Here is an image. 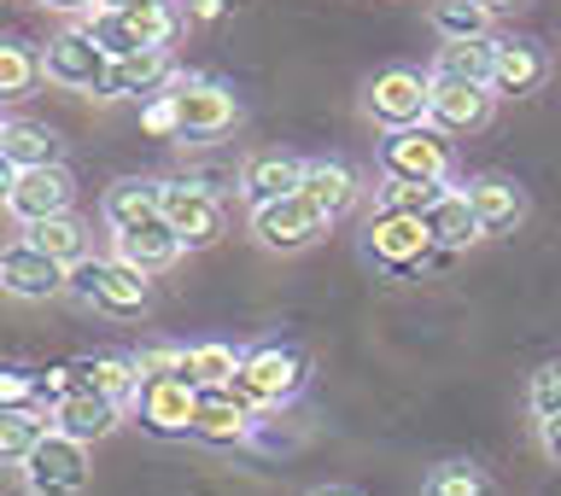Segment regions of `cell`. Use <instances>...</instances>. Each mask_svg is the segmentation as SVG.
<instances>
[{"instance_id":"1","label":"cell","mask_w":561,"mask_h":496,"mask_svg":"<svg viewBox=\"0 0 561 496\" xmlns=\"http://www.w3.org/2000/svg\"><path fill=\"white\" fill-rule=\"evenodd\" d=\"M182 24L187 12H175L170 0H147V7H129V12H88L77 30L94 35L105 59H129V53H170Z\"/></svg>"},{"instance_id":"2","label":"cell","mask_w":561,"mask_h":496,"mask_svg":"<svg viewBox=\"0 0 561 496\" xmlns=\"http://www.w3.org/2000/svg\"><path fill=\"white\" fill-rule=\"evenodd\" d=\"M65 292L88 310L117 315V322L147 315V304H152V280L140 269H129V263H117V257H82L77 269H65Z\"/></svg>"},{"instance_id":"3","label":"cell","mask_w":561,"mask_h":496,"mask_svg":"<svg viewBox=\"0 0 561 496\" xmlns=\"http://www.w3.org/2000/svg\"><path fill=\"white\" fill-rule=\"evenodd\" d=\"M310 380V357L298 345H252L240 357V374H234V392L252 403V410H280V403H293L305 392Z\"/></svg>"},{"instance_id":"4","label":"cell","mask_w":561,"mask_h":496,"mask_svg":"<svg viewBox=\"0 0 561 496\" xmlns=\"http://www.w3.org/2000/svg\"><path fill=\"white\" fill-rule=\"evenodd\" d=\"M158 217L182 240V252H205L222 240V199L205 182H158Z\"/></svg>"},{"instance_id":"5","label":"cell","mask_w":561,"mask_h":496,"mask_svg":"<svg viewBox=\"0 0 561 496\" xmlns=\"http://www.w3.org/2000/svg\"><path fill=\"white\" fill-rule=\"evenodd\" d=\"M427 105H433V77H421V70H410V65L380 70V77L368 82V94H363L368 123H380L386 135L427 123Z\"/></svg>"},{"instance_id":"6","label":"cell","mask_w":561,"mask_h":496,"mask_svg":"<svg viewBox=\"0 0 561 496\" xmlns=\"http://www.w3.org/2000/svg\"><path fill=\"white\" fill-rule=\"evenodd\" d=\"M380 170L386 182H450V140L433 123L392 129L380 140Z\"/></svg>"},{"instance_id":"7","label":"cell","mask_w":561,"mask_h":496,"mask_svg":"<svg viewBox=\"0 0 561 496\" xmlns=\"http://www.w3.org/2000/svg\"><path fill=\"white\" fill-rule=\"evenodd\" d=\"M24 485L30 496H82L88 491V445L65 432H47L24 462Z\"/></svg>"},{"instance_id":"8","label":"cell","mask_w":561,"mask_h":496,"mask_svg":"<svg viewBox=\"0 0 561 496\" xmlns=\"http://www.w3.org/2000/svg\"><path fill=\"white\" fill-rule=\"evenodd\" d=\"M322 234H328V217L305 199V193H287V199L252 210V240L263 252H305V245H316Z\"/></svg>"},{"instance_id":"9","label":"cell","mask_w":561,"mask_h":496,"mask_svg":"<svg viewBox=\"0 0 561 496\" xmlns=\"http://www.w3.org/2000/svg\"><path fill=\"white\" fill-rule=\"evenodd\" d=\"M42 70H47V82H59V88H70V94H100L105 88V70H112V59L94 47V35L88 30H59L47 42V53H42Z\"/></svg>"},{"instance_id":"10","label":"cell","mask_w":561,"mask_h":496,"mask_svg":"<svg viewBox=\"0 0 561 496\" xmlns=\"http://www.w3.org/2000/svg\"><path fill=\"white\" fill-rule=\"evenodd\" d=\"M193 410H199V392L182 380H140V392L129 397L135 427H147L152 438H193Z\"/></svg>"},{"instance_id":"11","label":"cell","mask_w":561,"mask_h":496,"mask_svg":"<svg viewBox=\"0 0 561 496\" xmlns=\"http://www.w3.org/2000/svg\"><path fill=\"white\" fill-rule=\"evenodd\" d=\"M0 292L18 298V304H47V298H65V263L42 257L30 240L0 245Z\"/></svg>"},{"instance_id":"12","label":"cell","mask_w":561,"mask_h":496,"mask_svg":"<svg viewBox=\"0 0 561 496\" xmlns=\"http://www.w3.org/2000/svg\"><path fill=\"white\" fill-rule=\"evenodd\" d=\"M175 94V117H182V140H210V135H228L240 123V100L228 94L222 82H205V77H182L170 88Z\"/></svg>"},{"instance_id":"13","label":"cell","mask_w":561,"mask_h":496,"mask_svg":"<svg viewBox=\"0 0 561 496\" xmlns=\"http://www.w3.org/2000/svg\"><path fill=\"white\" fill-rule=\"evenodd\" d=\"M70 199H77V182H70V170H65V164H47V170H18L7 210H12V217L24 222V228H35V222H47V217H65Z\"/></svg>"},{"instance_id":"14","label":"cell","mask_w":561,"mask_h":496,"mask_svg":"<svg viewBox=\"0 0 561 496\" xmlns=\"http://www.w3.org/2000/svg\"><path fill=\"white\" fill-rule=\"evenodd\" d=\"M257 432V410L245 403L234 385H222V392H199V410H193V438L199 445H245V438Z\"/></svg>"},{"instance_id":"15","label":"cell","mask_w":561,"mask_h":496,"mask_svg":"<svg viewBox=\"0 0 561 496\" xmlns=\"http://www.w3.org/2000/svg\"><path fill=\"white\" fill-rule=\"evenodd\" d=\"M427 252H433L427 222H415V217H375L368 222V257H375L380 269L410 275V269L427 263Z\"/></svg>"},{"instance_id":"16","label":"cell","mask_w":561,"mask_h":496,"mask_svg":"<svg viewBox=\"0 0 561 496\" xmlns=\"http://www.w3.org/2000/svg\"><path fill=\"white\" fill-rule=\"evenodd\" d=\"M491 88H473V82H438L433 77V105H427V123L445 140L456 135H473V129H485L491 123Z\"/></svg>"},{"instance_id":"17","label":"cell","mask_w":561,"mask_h":496,"mask_svg":"<svg viewBox=\"0 0 561 496\" xmlns=\"http://www.w3.org/2000/svg\"><path fill=\"white\" fill-rule=\"evenodd\" d=\"M550 82V53H543L533 35H508L497 42V70H491V94H508V100H526Z\"/></svg>"},{"instance_id":"18","label":"cell","mask_w":561,"mask_h":496,"mask_svg":"<svg viewBox=\"0 0 561 496\" xmlns=\"http://www.w3.org/2000/svg\"><path fill=\"white\" fill-rule=\"evenodd\" d=\"M117 420H123V403L100 397V392H77V397L53 403L47 427H53V432H65V438H77V445H88V450H94L100 438H112V432H117Z\"/></svg>"},{"instance_id":"19","label":"cell","mask_w":561,"mask_h":496,"mask_svg":"<svg viewBox=\"0 0 561 496\" xmlns=\"http://www.w3.org/2000/svg\"><path fill=\"white\" fill-rule=\"evenodd\" d=\"M298 182H305V164L287 158V152H257V158H245V164H240V199L252 210L298 193Z\"/></svg>"},{"instance_id":"20","label":"cell","mask_w":561,"mask_h":496,"mask_svg":"<svg viewBox=\"0 0 561 496\" xmlns=\"http://www.w3.org/2000/svg\"><path fill=\"white\" fill-rule=\"evenodd\" d=\"M170 77H175L170 53H129V59H112L100 100H152Z\"/></svg>"},{"instance_id":"21","label":"cell","mask_w":561,"mask_h":496,"mask_svg":"<svg viewBox=\"0 0 561 496\" xmlns=\"http://www.w3.org/2000/svg\"><path fill=\"white\" fill-rule=\"evenodd\" d=\"M100 217H105L112 234H129V228L158 222V182H147V175H123V182H112L105 199H100Z\"/></svg>"},{"instance_id":"22","label":"cell","mask_w":561,"mask_h":496,"mask_svg":"<svg viewBox=\"0 0 561 496\" xmlns=\"http://www.w3.org/2000/svg\"><path fill=\"white\" fill-rule=\"evenodd\" d=\"M117 263H129V269H140V275H164V269H175V257H182V240L170 234V222L158 217V222H147V228H129V234H117V252H112Z\"/></svg>"},{"instance_id":"23","label":"cell","mask_w":561,"mask_h":496,"mask_svg":"<svg viewBox=\"0 0 561 496\" xmlns=\"http://www.w3.org/2000/svg\"><path fill=\"white\" fill-rule=\"evenodd\" d=\"M65 140L47 129V123H30V117H7V129H0V158H7L12 170H47L59 164Z\"/></svg>"},{"instance_id":"24","label":"cell","mask_w":561,"mask_h":496,"mask_svg":"<svg viewBox=\"0 0 561 496\" xmlns=\"http://www.w3.org/2000/svg\"><path fill=\"white\" fill-rule=\"evenodd\" d=\"M468 205H473V217H480L485 234H508L520 217H526V193L515 182H503V175H480V182H468Z\"/></svg>"},{"instance_id":"25","label":"cell","mask_w":561,"mask_h":496,"mask_svg":"<svg viewBox=\"0 0 561 496\" xmlns=\"http://www.w3.org/2000/svg\"><path fill=\"white\" fill-rule=\"evenodd\" d=\"M298 193L322 210L328 222H340L351 205H357V175H351L345 164H333V158H316V164H305V182H298Z\"/></svg>"},{"instance_id":"26","label":"cell","mask_w":561,"mask_h":496,"mask_svg":"<svg viewBox=\"0 0 561 496\" xmlns=\"http://www.w3.org/2000/svg\"><path fill=\"white\" fill-rule=\"evenodd\" d=\"M491 70H497V35H480V42H445L433 59L438 82H473L491 88Z\"/></svg>"},{"instance_id":"27","label":"cell","mask_w":561,"mask_h":496,"mask_svg":"<svg viewBox=\"0 0 561 496\" xmlns=\"http://www.w3.org/2000/svg\"><path fill=\"white\" fill-rule=\"evenodd\" d=\"M240 357L245 350H234V345H193V350H182V385H193V392H222V385H234V374H240Z\"/></svg>"},{"instance_id":"28","label":"cell","mask_w":561,"mask_h":496,"mask_svg":"<svg viewBox=\"0 0 561 496\" xmlns=\"http://www.w3.org/2000/svg\"><path fill=\"white\" fill-rule=\"evenodd\" d=\"M42 82H47L42 53H35L30 42H12V35H0V105L30 100Z\"/></svg>"},{"instance_id":"29","label":"cell","mask_w":561,"mask_h":496,"mask_svg":"<svg viewBox=\"0 0 561 496\" xmlns=\"http://www.w3.org/2000/svg\"><path fill=\"white\" fill-rule=\"evenodd\" d=\"M77 374H82V392H100V397L123 403V410H129V397L140 392L135 357H117V350H105V357H82Z\"/></svg>"},{"instance_id":"30","label":"cell","mask_w":561,"mask_h":496,"mask_svg":"<svg viewBox=\"0 0 561 496\" xmlns=\"http://www.w3.org/2000/svg\"><path fill=\"white\" fill-rule=\"evenodd\" d=\"M24 240L35 245L42 257H53V263H65V269H77V263L88 257V228H82V217H47V222H35V228H24Z\"/></svg>"},{"instance_id":"31","label":"cell","mask_w":561,"mask_h":496,"mask_svg":"<svg viewBox=\"0 0 561 496\" xmlns=\"http://www.w3.org/2000/svg\"><path fill=\"white\" fill-rule=\"evenodd\" d=\"M427 234L433 245H473V240H485V228L480 217H473V205H468V193H445L433 210H427Z\"/></svg>"},{"instance_id":"32","label":"cell","mask_w":561,"mask_h":496,"mask_svg":"<svg viewBox=\"0 0 561 496\" xmlns=\"http://www.w3.org/2000/svg\"><path fill=\"white\" fill-rule=\"evenodd\" d=\"M445 182H380V199H375V217H415L427 222V210L445 199Z\"/></svg>"},{"instance_id":"33","label":"cell","mask_w":561,"mask_h":496,"mask_svg":"<svg viewBox=\"0 0 561 496\" xmlns=\"http://www.w3.org/2000/svg\"><path fill=\"white\" fill-rule=\"evenodd\" d=\"M433 30H438V42H480V35H491V12L480 0H438Z\"/></svg>"},{"instance_id":"34","label":"cell","mask_w":561,"mask_h":496,"mask_svg":"<svg viewBox=\"0 0 561 496\" xmlns=\"http://www.w3.org/2000/svg\"><path fill=\"white\" fill-rule=\"evenodd\" d=\"M47 432V415H0V468H24Z\"/></svg>"},{"instance_id":"35","label":"cell","mask_w":561,"mask_h":496,"mask_svg":"<svg viewBox=\"0 0 561 496\" xmlns=\"http://www.w3.org/2000/svg\"><path fill=\"white\" fill-rule=\"evenodd\" d=\"M0 415H42V374L24 362H0Z\"/></svg>"},{"instance_id":"36","label":"cell","mask_w":561,"mask_h":496,"mask_svg":"<svg viewBox=\"0 0 561 496\" xmlns=\"http://www.w3.org/2000/svg\"><path fill=\"white\" fill-rule=\"evenodd\" d=\"M421 496H497V485H491L485 468H473V462H445V468L427 473V491Z\"/></svg>"},{"instance_id":"37","label":"cell","mask_w":561,"mask_h":496,"mask_svg":"<svg viewBox=\"0 0 561 496\" xmlns=\"http://www.w3.org/2000/svg\"><path fill=\"white\" fill-rule=\"evenodd\" d=\"M526 403H533V415H538V427L543 420H556L561 415V362H543L533 385H526Z\"/></svg>"},{"instance_id":"38","label":"cell","mask_w":561,"mask_h":496,"mask_svg":"<svg viewBox=\"0 0 561 496\" xmlns=\"http://www.w3.org/2000/svg\"><path fill=\"white\" fill-rule=\"evenodd\" d=\"M140 129H147L152 140H175V135H182V117H175V94H152L147 105H140Z\"/></svg>"},{"instance_id":"39","label":"cell","mask_w":561,"mask_h":496,"mask_svg":"<svg viewBox=\"0 0 561 496\" xmlns=\"http://www.w3.org/2000/svg\"><path fill=\"white\" fill-rule=\"evenodd\" d=\"M135 374L140 380H175V374H182V350H175V345L135 350Z\"/></svg>"},{"instance_id":"40","label":"cell","mask_w":561,"mask_h":496,"mask_svg":"<svg viewBox=\"0 0 561 496\" xmlns=\"http://www.w3.org/2000/svg\"><path fill=\"white\" fill-rule=\"evenodd\" d=\"M35 7H47V12H70V18H88V12H100V0H35Z\"/></svg>"},{"instance_id":"41","label":"cell","mask_w":561,"mask_h":496,"mask_svg":"<svg viewBox=\"0 0 561 496\" xmlns=\"http://www.w3.org/2000/svg\"><path fill=\"white\" fill-rule=\"evenodd\" d=\"M222 12H228V0H187L193 24H210V18H222Z\"/></svg>"},{"instance_id":"42","label":"cell","mask_w":561,"mask_h":496,"mask_svg":"<svg viewBox=\"0 0 561 496\" xmlns=\"http://www.w3.org/2000/svg\"><path fill=\"white\" fill-rule=\"evenodd\" d=\"M538 438H543V455H550V462H561V415H556V420H543Z\"/></svg>"},{"instance_id":"43","label":"cell","mask_w":561,"mask_h":496,"mask_svg":"<svg viewBox=\"0 0 561 496\" xmlns=\"http://www.w3.org/2000/svg\"><path fill=\"white\" fill-rule=\"evenodd\" d=\"M12 182H18V170L0 158V210H7V199H12Z\"/></svg>"},{"instance_id":"44","label":"cell","mask_w":561,"mask_h":496,"mask_svg":"<svg viewBox=\"0 0 561 496\" xmlns=\"http://www.w3.org/2000/svg\"><path fill=\"white\" fill-rule=\"evenodd\" d=\"M485 12H508V7H520V0H480Z\"/></svg>"},{"instance_id":"45","label":"cell","mask_w":561,"mask_h":496,"mask_svg":"<svg viewBox=\"0 0 561 496\" xmlns=\"http://www.w3.org/2000/svg\"><path fill=\"white\" fill-rule=\"evenodd\" d=\"M310 496H357V491H345V485H322V491H310Z\"/></svg>"},{"instance_id":"46","label":"cell","mask_w":561,"mask_h":496,"mask_svg":"<svg viewBox=\"0 0 561 496\" xmlns=\"http://www.w3.org/2000/svg\"><path fill=\"white\" fill-rule=\"evenodd\" d=\"M0 129H7V117H0Z\"/></svg>"}]
</instances>
